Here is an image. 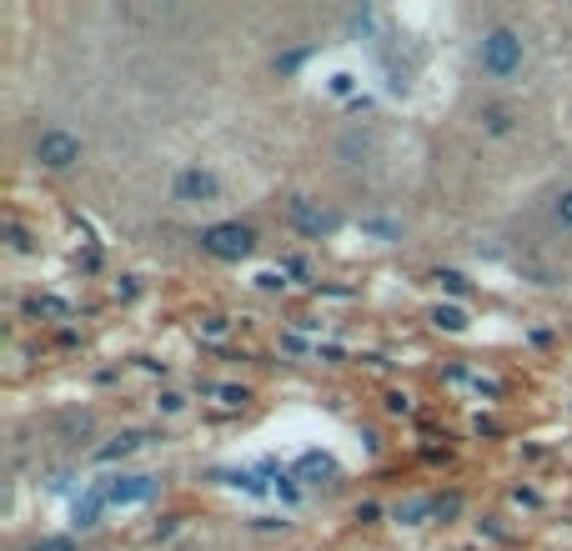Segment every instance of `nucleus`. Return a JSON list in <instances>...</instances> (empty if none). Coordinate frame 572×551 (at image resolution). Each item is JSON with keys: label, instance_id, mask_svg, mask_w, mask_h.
Listing matches in <instances>:
<instances>
[{"label": "nucleus", "instance_id": "obj_12", "mask_svg": "<svg viewBox=\"0 0 572 551\" xmlns=\"http://www.w3.org/2000/svg\"><path fill=\"white\" fill-rule=\"evenodd\" d=\"M26 551H76V541H71V536H41V541H31Z\"/></svg>", "mask_w": 572, "mask_h": 551}, {"label": "nucleus", "instance_id": "obj_11", "mask_svg": "<svg viewBox=\"0 0 572 551\" xmlns=\"http://www.w3.org/2000/svg\"><path fill=\"white\" fill-rule=\"evenodd\" d=\"M552 216L562 221V231H572V186H562V191L552 196Z\"/></svg>", "mask_w": 572, "mask_h": 551}, {"label": "nucleus", "instance_id": "obj_8", "mask_svg": "<svg viewBox=\"0 0 572 551\" xmlns=\"http://www.w3.org/2000/svg\"><path fill=\"white\" fill-rule=\"evenodd\" d=\"M141 441H146L141 431H126V436H116L111 446H101V451H96V461H116V456H131V451H136Z\"/></svg>", "mask_w": 572, "mask_h": 551}, {"label": "nucleus", "instance_id": "obj_9", "mask_svg": "<svg viewBox=\"0 0 572 551\" xmlns=\"http://www.w3.org/2000/svg\"><path fill=\"white\" fill-rule=\"evenodd\" d=\"M482 131H487V136H507V131H512V111H507V106H487V111H482Z\"/></svg>", "mask_w": 572, "mask_h": 551}, {"label": "nucleus", "instance_id": "obj_13", "mask_svg": "<svg viewBox=\"0 0 572 551\" xmlns=\"http://www.w3.org/2000/svg\"><path fill=\"white\" fill-rule=\"evenodd\" d=\"M437 281H442V286H447V291H452V296H462V291H467V281H462V276H457V271H442V276H437Z\"/></svg>", "mask_w": 572, "mask_h": 551}, {"label": "nucleus", "instance_id": "obj_5", "mask_svg": "<svg viewBox=\"0 0 572 551\" xmlns=\"http://www.w3.org/2000/svg\"><path fill=\"white\" fill-rule=\"evenodd\" d=\"M286 221H292L302 236H332V231L342 226L337 211H327V206H317V201H307V196H297L292 206H286Z\"/></svg>", "mask_w": 572, "mask_h": 551}, {"label": "nucleus", "instance_id": "obj_1", "mask_svg": "<svg viewBox=\"0 0 572 551\" xmlns=\"http://www.w3.org/2000/svg\"><path fill=\"white\" fill-rule=\"evenodd\" d=\"M522 61H527V46H522V36H517L512 26H492V31H482V41H477V66H482L487 76L507 81V76L522 71Z\"/></svg>", "mask_w": 572, "mask_h": 551}, {"label": "nucleus", "instance_id": "obj_4", "mask_svg": "<svg viewBox=\"0 0 572 551\" xmlns=\"http://www.w3.org/2000/svg\"><path fill=\"white\" fill-rule=\"evenodd\" d=\"M171 196H176L181 206H211V201L221 196V181H216V171L191 166V171H181V176L171 181Z\"/></svg>", "mask_w": 572, "mask_h": 551}, {"label": "nucleus", "instance_id": "obj_3", "mask_svg": "<svg viewBox=\"0 0 572 551\" xmlns=\"http://www.w3.org/2000/svg\"><path fill=\"white\" fill-rule=\"evenodd\" d=\"M36 161H41L46 171H71V166L81 161V136H71V131H61V126H46V131L36 136Z\"/></svg>", "mask_w": 572, "mask_h": 551}, {"label": "nucleus", "instance_id": "obj_6", "mask_svg": "<svg viewBox=\"0 0 572 551\" xmlns=\"http://www.w3.org/2000/svg\"><path fill=\"white\" fill-rule=\"evenodd\" d=\"M101 491H106V506H136V501H151L156 496V481L151 476H116Z\"/></svg>", "mask_w": 572, "mask_h": 551}, {"label": "nucleus", "instance_id": "obj_2", "mask_svg": "<svg viewBox=\"0 0 572 551\" xmlns=\"http://www.w3.org/2000/svg\"><path fill=\"white\" fill-rule=\"evenodd\" d=\"M201 251L216 256V261H246L256 251V236L241 221H221V226H206L201 231Z\"/></svg>", "mask_w": 572, "mask_h": 551}, {"label": "nucleus", "instance_id": "obj_7", "mask_svg": "<svg viewBox=\"0 0 572 551\" xmlns=\"http://www.w3.org/2000/svg\"><path fill=\"white\" fill-rule=\"evenodd\" d=\"M297 476H302V481H327V476H337V461H332L327 451H307V456L297 461Z\"/></svg>", "mask_w": 572, "mask_h": 551}, {"label": "nucleus", "instance_id": "obj_14", "mask_svg": "<svg viewBox=\"0 0 572 551\" xmlns=\"http://www.w3.org/2000/svg\"><path fill=\"white\" fill-rule=\"evenodd\" d=\"M11 246H16V251H31V241H26V231H21V226H11Z\"/></svg>", "mask_w": 572, "mask_h": 551}, {"label": "nucleus", "instance_id": "obj_10", "mask_svg": "<svg viewBox=\"0 0 572 551\" xmlns=\"http://www.w3.org/2000/svg\"><path fill=\"white\" fill-rule=\"evenodd\" d=\"M432 321H437L442 331H467V311H462V306H437Z\"/></svg>", "mask_w": 572, "mask_h": 551}]
</instances>
